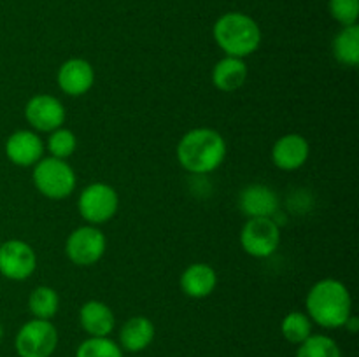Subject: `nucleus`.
Returning <instances> with one entry per match:
<instances>
[{
    "label": "nucleus",
    "instance_id": "obj_8",
    "mask_svg": "<svg viewBox=\"0 0 359 357\" xmlns=\"http://www.w3.org/2000/svg\"><path fill=\"white\" fill-rule=\"evenodd\" d=\"M280 227L273 217H252L241 230V245L252 258H270L279 248Z\"/></svg>",
    "mask_w": 359,
    "mask_h": 357
},
{
    "label": "nucleus",
    "instance_id": "obj_17",
    "mask_svg": "<svg viewBox=\"0 0 359 357\" xmlns=\"http://www.w3.org/2000/svg\"><path fill=\"white\" fill-rule=\"evenodd\" d=\"M248 76L249 70L244 59L235 58V56H224L214 65L212 84L223 93H233L244 86Z\"/></svg>",
    "mask_w": 359,
    "mask_h": 357
},
{
    "label": "nucleus",
    "instance_id": "obj_14",
    "mask_svg": "<svg viewBox=\"0 0 359 357\" xmlns=\"http://www.w3.org/2000/svg\"><path fill=\"white\" fill-rule=\"evenodd\" d=\"M241 212L248 219L252 217H272L279 209V198L276 191L265 184H249L238 196Z\"/></svg>",
    "mask_w": 359,
    "mask_h": 357
},
{
    "label": "nucleus",
    "instance_id": "obj_3",
    "mask_svg": "<svg viewBox=\"0 0 359 357\" xmlns=\"http://www.w3.org/2000/svg\"><path fill=\"white\" fill-rule=\"evenodd\" d=\"M212 35L216 44L226 56L248 58L262 46V28L244 13L223 14L214 23Z\"/></svg>",
    "mask_w": 359,
    "mask_h": 357
},
{
    "label": "nucleus",
    "instance_id": "obj_9",
    "mask_svg": "<svg viewBox=\"0 0 359 357\" xmlns=\"http://www.w3.org/2000/svg\"><path fill=\"white\" fill-rule=\"evenodd\" d=\"M37 268V254L23 240H7L0 245V273L6 279L27 280Z\"/></svg>",
    "mask_w": 359,
    "mask_h": 357
},
{
    "label": "nucleus",
    "instance_id": "obj_10",
    "mask_svg": "<svg viewBox=\"0 0 359 357\" xmlns=\"http://www.w3.org/2000/svg\"><path fill=\"white\" fill-rule=\"evenodd\" d=\"M65 107L62 102L51 94H35L27 102L25 118L28 125L41 133H51L62 128L65 122Z\"/></svg>",
    "mask_w": 359,
    "mask_h": 357
},
{
    "label": "nucleus",
    "instance_id": "obj_23",
    "mask_svg": "<svg viewBox=\"0 0 359 357\" xmlns=\"http://www.w3.org/2000/svg\"><path fill=\"white\" fill-rule=\"evenodd\" d=\"M76 357H123V350L119 343L109 336H90L77 346Z\"/></svg>",
    "mask_w": 359,
    "mask_h": 357
},
{
    "label": "nucleus",
    "instance_id": "obj_15",
    "mask_svg": "<svg viewBox=\"0 0 359 357\" xmlns=\"http://www.w3.org/2000/svg\"><path fill=\"white\" fill-rule=\"evenodd\" d=\"M217 286V273L207 262H193L182 272L181 289L193 300H202L210 296Z\"/></svg>",
    "mask_w": 359,
    "mask_h": 357
},
{
    "label": "nucleus",
    "instance_id": "obj_19",
    "mask_svg": "<svg viewBox=\"0 0 359 357\" xmlns=\"http://www.w3.org/2000/svg\"><path fill=\"white\" fill-rule=\"evenodd\" d=\"M333 56L342 66L354 69L359 63V27H342L333 38Z\"/></svg>",
    "mask_w": 359,
    "mask_h": 357
},
{
    "label": "nucleus",
    "instance_id": "obj_12",
    "mask_svg": "<svg viewBox=\"0 0 359 357\" xmlns=\"http://www.w3.org/2000/svg\"><path fill=\"white\" fill-rule=\"evenodd\" d=\"M311 154L307 139L300 133L283 135L272 147V163L279 170L294 172L304 167Z\"/></svg>",
    "mask_w": 359,
    "mask_h": 357
},
{
    "label": "nucleus",
    "instance_id": "obj_16",
    "mask_svg": "<svg viewBox=\"0 0 359 357\" xmlns=\"http://www.w3.org/2000/svg\"><path fill=\"white\" fill-rule=\"evenodd\" d=\"M79 324L88 336H109L114 331L116 317L109 304L104 301L90 300L81 307L79 310Z\"/></svg>",
    "mask_w": 359,
    "mask_h": 357
},
{
    "label": "nucleus",
    "instance_id": "obj_26",
    "mask_svg": "<svg viewBox=\"0 0 359 357\" xmlns=\"http://www.w3.org/2000/svg\"><path fill=\"white\" fill-rule=\"evenodd\" d=\"M344 328L354 335V332H358V329H359V318L354 317V315H351V317L346 321V324H344Z\"/></svg>",
    "mask_w": 359,
    "mask_h": 357
},
{
    "label": "nucleus",
    "instance_id": "obj_5",
    "mask_svg": "<svg viewBox=\"0 0 359 357\" xmlns=\"http://www.w3.org/2000/svg\"><path fill=\"white\" fill-rule=\"evenodd\" d=\"M119 209V196L112 186L105 182H93L81 191L77 210L88 224L100 226L109 223Z\"/></svg>",
    "mask_w": 359,
    "mask_h": 357
},
{
    "label": "nucleus",
    "instance_id": "obj_24",
    "mask_svg": "<svg viewBox=\"0 0 359 357\" xmlns=\"http://www.w3.org/2000/svg\"><path fill=\"white\" fill-rule=\"evenodd\" d=\"M49 154L53 158H58V160H67V158L72 156L77 149V139L76 133L69 128H58L55 132L49 133L48 142H46Z\"/></svg>",
    "mask_w": 359,
    "mask_h": 357
},
{
    "label": "nucleus",
    "instance_id": "obj_21",
    "mask_svg": "<svg viewBox=\"0 0 359 357\" xmlns=\"http://www.w3.org/2000/svg\"><path fill=\"white\" fill-rule=\"evenodd\" d=\"M284 340L293 345H300L312 335V321L304 312H290L280 322Z\"/></svg>",
    "mask_w": 359,
    "mask_h": 357
},
{
    "label": "nucleus",
    "instance_id": "obj_4",
    "mask_svg": "<svg viewBox=\"0 0 359 357\" xmlns=\"http://www.w3.org/2000/svg\"><path fill=\"white\" fill-rule=\"evenodd\" d=\"M34 186L42 196L49 200L69 198L76 189V172L67 163V160L58 158H42L34 164Z\"/></svg>",
    "mask_w": 359,
    "mask_h": 357
},
{
    "label": "nucleus",
    "instance_id": "obj_11",
    "mask_svg": "<svg viewBox=\"0 0 359 357\" xmlns=\"http://www.w3.org/2000/svg\"><path fill=\"white\" fill-rule=\"evenodd\" d=\"M60 90L69 97H83L93 88L95 70L88 59L70 58L60 65L56 74Z\"/></svg>",
    "mask_w": 359,
    "mask_h": 357
},
{
    "label": "nucleus",
    "instance_id": "obj_6",
    "mask_svg": "<svg viewBox=\"0 0 359 357\" xmlns=\"http://www.w3.org/2000/svg\"><path fill=\"white\" fill-rule=\"evenodd\" d=\"M58 346V331L51 321L32 318L25 322L14 340L20 357H51Z\"/></svg>",
    "mask_w": 359,
    "mask_h": 357
},
{
    "label": "nucleus",
    "instance_id": "obj_22",
    "mask_svg": "<svg viewBox=\"0 0 359 357\" xmlns=\"http://www.w3.org/2000/svg\"><path fill=\"white\" fill-rule=\"evenodd\" d=\"M294 357H342L340 346L332 336L311 335L298 345Z\"/></svg>",
    "mask_w": 359,
    "mask_h": 357
},
{
    "label": "nucleus",
    "instance_id": "obj_18",
    "mask_svg": "<svg viewBox=\"0 0 359 357\" xmlns=\"http://www.w3.org/2000/svg\"><path fill=\"white\" fill-rule=\"evenodd\" d=\"M154 324L144 315L130 317L119 331V346L126 352H142L153 343Z\"/></svg>",
    "mask_w": 359,
    "mask_h": 357
},
{
    "label": "nucleus",
    "instance_id": "obj_25",
    "mask_svg": "<svg viewBox=\"0 0 359 357\" xmlns=\"http://www.w3.org/2000/svg\"><path fill=\"white\" fill-rule=\"evenodd\" d=\"M330 14L342 27L358 24L359 0H330Z\"/></svg>",
    "mask_w": 359,
    "mask_h": 357
},
{
    "label": "nucleus",
    "instance_id": "obj_1",
    "mask_svg": "<svg viewBox=\"0 0 359 357\" xmlns=\"http://www.w3.org/2000/svg\"><path fill=\"white\" fill-rule=\"evenodd\" d=\"M305 308L312 322L325 329H339L353 315V298L344 282L321 279L309 289Z\"/></svg>",
    "mask_w": 359,
    "mask_h": 357
},
{
    "label": "nucleus",
    "instance_id": "obj_2",
    "mask_svg": "<svg viewBox=\"0 0 359 357\" xmlns=\"http://www.w3.org/2000/svg\"><path fill=\"white\" fill-rule=\"evenodd\" d=\"M226 140L214 128H193L177 144V161L186 172L205 175L217 170L226 158Z\"/></svg>",
    "mask_w": 359,
    "mask_h": 357
},
{
    "label": "nucleus",
    "instance_id": "obj_20",
    "mask_svg": "<svg viewBox=\"0 0 359 357\" xmlns=\"http://www.w3.org/2000/svg\"><path fill=\"white\" fill-rule=\"evenodd\" d=\"M28 308L34 318L51 321L60 308V296L53 287L39 286L35 287L28 298Z\"/></svg>",
    "mask_w": 359,
    "mask_h": 357
},
{
    "label": "nucleus",
    "instance_id": "obj_13",
    "mask_svg": "<svg viewBox=\"0 0 359 357\" xmlns=\"http://www.w3.org/2000/svg\"><path fill=\"white\" fill-rule=\"evenodd\" d=\"M6 154L18 167H34L42 160L44 142L32 130H18L7 139Z\"/></svg>",
    "mask_w": 359,
    "mask_h": 357
},
{
    "label": "nucleus",
    "instance_id": "obj_7",
    "mask_svg": "<svg viewBox=\"0 0 359 357\" xmlns=\"http://www.w3.org/2000/svg\"><path fill=\"white\" fill-rule=\"evenodd\" d=\"M105 248H107V240L102 230L93 224L79 226L67 237L65 241V254L76 266L88 268L93 266L104 258Z\"/></svg>",
    "mask_w": 359,
    "mask_h": 357
},
{
    "label": "nucleus",
    "instance_id": "obj_27",
    "mask_svg": "<svg viewBox=\"0 0 359 357\" xmlns=\"http://www.w3.org/2000/svg\"><path fill=\"white\" fill-rule=\"evenodd\" d=\"M2 338H4V328L2 324H0V343H2Z\"/></svg>",
    "mask_w": 359,
    "mask_h": 357
}]
</instances>
